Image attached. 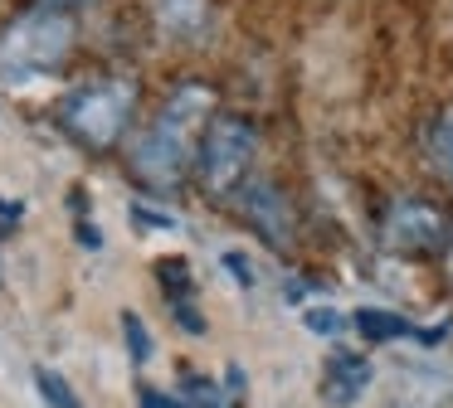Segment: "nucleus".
Instances as JSON below:
<instances>
[{
	"label": "nucleus",
	"instance_id": "1",
	"mask_svg": "<svg viewBox=\"0 0 453 408\" xmlns=\"http://www.w3.org/2000/svg\"><path fill=\"white\" fill-rule=\"evenodd\" d=\"M210 112V93L200 83H180L176 93L161 102V112L151 117V126L132 146V175L147 190H176L190 170V132Z\"/></svg>",
	"mask_w": 453,
	"mask_h": 408
},
{
	"label": "nucleus",
	"instance_id": "2",
	"mask_svg": "<svg viewBox=\"0 0 453 408\" xmlns=\"http://www.w3.org/2000/svg\"><path fill=\"white\" fill-rule=\"evenodd\" d=\"M73 39H79V25H73L69 10H50V5L25 10L0 34V78L30 83V78L59 73L73 54Z\"/></svg>",
	"mask_w": 453,
	"mask_h": 408
},
{
	"label": "nucleus",
	"instance_id": "3",
	"mask_svg": "<svg viewBox=\"0 0 453 408\" xmlns=\"http://www.w3.org/2000/svg\"><path fill=\"white\" fill-rule=\"evenodd\" d=\"M258 155V126L239 112H215L196 141V180L210 200H234Z\"/></svg>",
	"mask_w": 453,
	"mask_h": 408
},
{
	"label": "nucleus",
	"instance_id": "4",
	"mask_svg": "<svg viewBox=\"0 0 453 408\" xmlns=\"http://www.w3.org/2000/svg\"><path fill=\"white\" fill-rule=\"evenodd\" d=\"M132 112H137V83L132 78H93V83H79L64 97L59 122L79 146L112 151L122 141V132L132 126Z\"/></svg>",
	"mask_w": 453,
	"mask_h": 408
},
{
	"label": "nucleus",
	"instance_id": "5",
	"mask_svg": "<svg viewBox=\"0 0 453 408\" xmlns=\"http://www.w3.org/2000/svg\"><path fill=\"white\" fill-rule=\"evenodd\" d=\"M380 238H385V248L410 253V258L439 253L443 243H449V214L429 200H395L390 209H385Z\"/></svg>",
	"mask_w": 453,
	"mask_h": 408
},
{
	"label": "nucleus",
	"instance_id": "6",
	"mask_svg": "<svg viewBox=\"0 0 453 408\" xmlns=\"http://www.w3.org/2000/svg\"><path fill=\"white\" fill-rule=\"evenodd\" d=\"M234 200H239V209H244V219L264 233V243H273V248H288V243H293V209H288L283 190H278L273 180L244 185Z\"/></svg>",
	"mask_w": 453,
	"mask_h": 408
},
{
	"label": "nucleus",
	"instance_id": "7",
	"mask_svg": "<svg viewBox=\"0 0 453 408\" xmlns=\"http://www.w3.org/2000/svg\"><path fill=\"white\" fill-rule=\"evenodd\" d=\"M371 389V359L365 355H332L326 359V374H322V398L332 408H346Z\"/></svg>",
	"mask_w": 453,
	"mask_h": 408
},
{
	"label": "nucleus",
	"instance_id": "8",
	"mask_svg": "<svg viewBox=\"0 0 453 408\" xmlns=\"http://www.w3.org/2000/svg\"><path fill=\"white\" fill-rule=\"evenodd\" d=\"M151 19L171 39H200L210 29V0H151Z\"/></svg>",
	"mask_w": 453,
	"mask_h": 408
},
{
	"label": "nucleus",
	"instance_id": "9",
	"mask_svg": "<svg viewBox=\"0 0 453 408\" xmlns=\"http://www.w3.org/2000/svg\"><path fill=\"white\" fill-rule=\"evenodd\" d=\"M351 326L361 330L371 345H380V340H400V336H414L410 321H404L400 311H380V306H361V311L351 316Z\"/></svg>",
	"mask_w": 453,
	"mask_h": 408
},
{
	"label": "nucleus",
	"instance_id": "10",
	"mask_svg": "<svg viewBox=\"0 0 453 408\" xmlns=\"http://www.w3.org/2000/svg\"><path fill=\"white\" fill-rule=\"evenodd\" d=\"M429 161L443 170V180H453V102L429 122Z\"/></svg>",
	"mask_w": 453,
	"mask_h": 408
},
{
	"label": "nucleus",
	"instance_id": "11",
	"mask_svg": "<svg viewBox=\"0 0 453 408\" xmlns=\"http://www.w3.org/2000/svg\"><path fill=\"white\" fill-rule=\"evenodd\" d=\"M180 404L186 408H234V398H229V389H219L215 379L186 374L180 379Z\"/></svg>",
	"mask_w": 453,
	"mask_h": 408
},
{
	"label": "nucleus",
	"instance_id": "12",
	"mask_svg": "<svg viewBox=\"0 0 453 408\" xmlns=\"http://www.w3.org/2000/svg\"><path fill=\"white\" fill-rule=\"evenodd\" d=\"M35 389H40V398H44L50 408H83V404H79V394L69 389V379L54 374V369H44V365L35 369Z\"/></svg>",
	"mask_w": 453,
	"mask_h": 408
},
{
	"label": "nucleus",
	"instance_id": "13",
	"mask_svg": "<svg viewBox=\"0 0 453 408\" xmlns=\"http://www.w3.org/2000/svg\"><path fill=\"white\" fill-rule=\"evenodd\" d=\"M122 336H127V350H132L137 365H147V359L157 355V345H151V336H147V326H142L137 311H122Z\"/></svg>",
	"mask_w": 453,
	"mask_h": 408
},
{
	"label": "nucleus",
	"instance_id": "14",
	"mask_svg": "<svg viewBox=\"0 0 453 408\" xmlns=\"http://www.w3.org/2000/svg\"><path fill=\"white\" fill-rule=\"evenodd\" d=\"M157 277H161V287L171 291V301H186V291H190V272H186V262H176V258L157 262Z\"/></svg>",
	"mask_w": 453,
	"mask_h": 408
},
{
	"label": "nucleus",
	"instance_id": "15",
	"mask_svg": "<svg viewBox=\"0 0 453 408\" xmlns=\"http://www.w3.org/2000/svg\"><path fill=\"white\" fill-rule=\"evenodd\" d=\"M303 321H307V330H317V336H336V330L346 326V316H336L332 306H312V311H303Z\"/></svg>",
	"mask_w": 453,
	"mask_h": 408
},
{
	"label": "nucleus",
	"instance_id": "16",
	"mask_svg": "<svg viewBox=\"0 0 453 408\" xmlns=\"http://www.w3.org/2000/svg\"><path fill=\"white\" fill-rule=\"evenodd\" d=\"M225 268L234 272V277L244 282V287H254V268H249V258H244V253H225Z\"/></svg>",
	"mask_w": 453,
	"mask_h": 408
},
{
	"label": "nucleus",
	"instance_id": "17",
	"mask_svg": "<svg viewBox=\"0 0 453 408\" xmlns=\"http://www.w3.org/2000/svg\"><path fill=\"white\" fill-rule=\"evenodd\" d=\"M176 321L186 330H196V336H205V316H196V306H190V301H176Z\"/></svg>",
	"mask_w": 453,
	"mask_h": 408
},
{
	"label": "nucleus",
	"instance_id": "18",
	"mask_svg": "<svg viewBox=\"0 0 453 408\" xmlns=\"http://www.w3.org/2000/svg\"><path fill=\"white\" fill-rule=\"evenodd\" d=\"M137 408H186V404H180V398H166V394H157V389H142Z\"/></svg>",
	"mask_w": 453,
	"mask_h": 408
},
{
	"label": "nucleus",
	"instance_id": "19",
	"mask_svg": "<svg viewBox=\"0 0 453 408\" xmlns=\"http://www.w3.org/2000/svg\"><path fill=\"white\" fill-rule=\"evenodd\" d=\"M132 219H137V223H161V229H166V223H171V214H161V209H147V204H137V209H132Z\"/></svg>",
	"mask_w": 453,
	"mask_h": 408
},
{
	"label": "nucleus",
	"instance_id": "20",
	"mask_svg": "<svg viewBox=\"0 0 453 408\" xmlns=\"http://www.w3.org/2000/svg\"><path fill=\"white\" fill-rule=\"evenodd\" d=\"M40 5H50V10H73V5H88V0H40Z\"/></svg>",
	"mask_w": 453,
	"mask_h": 408
}]
</instances>
